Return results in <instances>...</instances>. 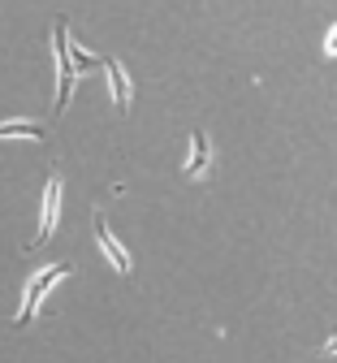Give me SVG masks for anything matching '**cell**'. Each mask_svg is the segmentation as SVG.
I'll return each instance as SVG.
<instances>
[{"instance_id": "cell-1", "label": "cell", "mask_w": 337, "mask_h": 363, "mask_svg": "<svg viewBox=\"0 0 337 363\" xmlns=\"http://www.w3.org/2000/svg\"><path fill=\"white\" fill-rule=\"evenodd\" d=\"M53 43H57V69H61V86H57V113H61V108L70 104V91H74L78 74H82V69H95V65H104V57H95V52L78 48V43L70 39V26H65V22L53 26Z\"/></svg>"}, {"instance_id": "cell-2", "label": "cell", "mask_w": 337, "mask_h": 363, "mask_svg": "<svg viewBox=\"0 0 337 363\" xmlns=\"http://www.w3.org/2000/svg\"><path fill=\"white\" fill-rule=\"evenodd\" d=\"M70 264H48V268H39L35 277H31V286H26V298H22V311H18V325H31L35 320V311H39V303L48 298V290H53L61 277H70Z\"/></svg>"}, {"instance_id": "cell-3", "label": "cell", "mask_w": 337, "mask_h": 363, "mask_svg": "<svg viewBox=\"0 0 337 363\" xmlns=\"http://www.w3.org/2000/svg\"><path fill=\"white\" fill-rule=\"evenodd\" d=\"M61 186H65V182H61V173L53 169V173H48V186H43V203H39V234L31 238V247H26V251H39L48 238L57 234V216H61Z\"/></svg>"}, {"instance_id": "cell-4", "label": "cell", "mask_w": 337, "mask_h": 363, "mask_svg": "<svg viewBox=\"0 0 337 363\" xmlns=\"http://www.w3.org/2000/svg\"><path fill=\"white\" fill-rule=\"evenodd\" d=\"M208 173H212V139H208L204 130H190V160H186L182 177L199 182V177H208Z\"/></svg>"}, {"instance_id": "cell-5", "label": "cell", "mask_w": 337, "mask_h": 363, "mask_svg": "<svg viewBox=\"0 0 337 363\" xmlns=\"http://www.w3.org/2000/svg\"><path fill=\"white\" fill-rule=\"evenodd\" d=\"M95 242H100V251L109 255V264L117 268V272H126V277H130V268H134V259H130V251L113 238V230H109V225H104V216H95Z\"/></svg>"}, {"instance_id": "cell-6", "label": "cell", "mask_w": 337, "mask_h": 363, "mask_svg": "<svg viewBox=\"0 0 337 363\" xmlns=\"http://www.w3.org/2000/svg\"><path fill=\"white\" fill-rule=\"evenodd\" d=\"M104 69H109V86H113V104L126 113L130 108V78H126V69L117 61H104Z\"/></svg>"}, {"instance_id": "cell-7", "label": "cell", "mask_w": 337, "mask_h": 363, "mask_svg": "<svg viewBox=\"0 0 337 363\" xmlns=\"http://www.w3.org/2000/svg\"><path fill=\"white\" fill-rule=\"evenodd\" d=\"M0 139H48V130L43 125H35V121H5L0 125Z\"/></svg>"}, {"instance_id": "cell-8", "label": "cell", "mask_w": 337, "mask_h": 363, "mask_svg": "<svg viewBox=\"0 0 337 363\" xmlns=\"http://www.w3.org/2000/svg\"><path fill=\"white\" fill-rule=\"evenodd\" d=\"M324 57H337V26H333L328 39H324Z\"/></svg>"}, {"instance_id": "cell-9", "label": "cell", "mask_w": 337, "mask_h": 363, "mask_svg": "<svg viewBox=\"0 0 337 363\" xmlns=\"http://www.w3.org/2000/svg\"><path fill=\"white\" fill-rule=\"evenodd\" d=\"M324 350H328V354H337V337H328V346H324Z\"/></svg>"}]
</instances>
